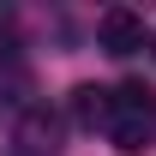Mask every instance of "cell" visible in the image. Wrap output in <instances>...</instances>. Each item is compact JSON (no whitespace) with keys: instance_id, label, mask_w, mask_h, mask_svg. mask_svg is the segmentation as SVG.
<instances>
[{"instance_id":"obj_1","label":"cell","mask_w":156,"mask_h":156,"mask_svg":"<svg viewBox=\"0 0 156 156\" xmlns=\"http://www.w3.org/2000/svg\"><path fill=\"white\" fill-rule=\"evenodd\" d=\"M108 138H114L120 156H144L156 138V108H150V90L144 84H120V90H108Z\"/></svg>"},{"instance_id":"obj_2","label":"cell","mask_w":156,"mask_h":156,"mask_svg":"<svg viewBox=\"0 0 156 156\" xmlns=\"http://www.w3.org/2000/svg\"><path fill=\"white\" fill-rule=\"evenodd\" d=\"M102 48L108 54H138L144 48V18L138 12H126V6H114V12H102Z\"/></svg>"},{"instance_id":"obj_3","label":"cell","mask_w":156,"mask_h":156,"mask_svg":"<svg viewBox=\"0 0 156 156\" xmlns=\"http://www.w3.org/2000/svg\"><path fill=\"white\" fill-rule=\"evenodd\" d=\"M18 156H60V138H54V120L42 114H24V126H18Z\"/></svg>"},{"instance_id":"obj_4","label":"cell","mask_w":156,"mask_h":156,"mask_svg":"<svg viewBox=\"0 0 156 156\" xmlns=\"http://www.w3.org/2000/svg\"><path fill=\"white\" fill-rule=\"evenodd\" d=\"M72 114H78V120L108 114V90H96V84H78V90H72Z\"/></svg>"},{"instance_id":"obj_5","label":"cell","mask_w":156,"mask_h":156,"mask_svg":"<svg viewBox=\"0 0 156 156\" xmlns=\"http://www.w3.org/2000/svg\"><path fill=\"white\" fill-rule=\"evenodd\" d=\"M150 48H156V36H150Z\"/></svg>"}]
</instances>
